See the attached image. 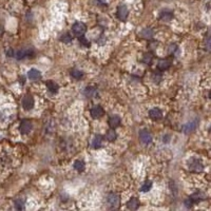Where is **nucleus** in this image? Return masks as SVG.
Listing matches in <instances>:
<instances>
[{
	"label": "nucleus",
	"mask_w": 211,
	"mask_h": 211,
	"mask_svg": "<svg viewBox=\"0 0 211 211\" xmlns=\"http://www.w3.org/2000/svg\"><path fill=\"white\" fill-rule=\"evenodd\" d=\"M86 31H87L86 25L83 23V22H80V21H76V22L72 26V32H73L77 37H81V36H83Z\"/></svg>",
	"instance_id": "1"
},
{
	"label": "nucleus",
	"mask_w": 211,
	"mask_h": 211,
	"mask_svg": "<svg viewBox=\"0 0 211 211\" xmlns=\"http://www.w3.org/2000/svg\"><path fill=\"white\" fill-rule=\"evenodd\" d=\"M189 169L191 171H194V172H201V171L204 170V166L201 163L200 159L197 158H190L188 162Z\"/></svg>",
	"instance_id": "2"
},
{
	"label": "nucleus",
	"mask_w": 211,
	"mask_h": 211,
	"mask_svg": "<svg viewBox=\"0 0 211 211\" xmlns=\"http://www.w3.org/2000/svg\"><path fill=\"white\" fill-rule=\"evenodd\" d=\"M107 203L111 208H117L120 205V197L116 193H110L107 197Z\"/></svg>",
	"instance_id": "3"
},
{
	"label": "nucleus",
	"mask_w": 211,
	"mask_h": 211,
	"mask_svg": "<svg viewBox=\"0 0 211 211\" xmlns=\"http://www.w3.org/2000/svg\"><path fill=\"white\" fill-rule=\"evenodd\" d=\"M128 14H129V10L128 8H127V5L125 4L119 5L118 9H117V17L122 21H126L127 18H128Z\"/></svg>",
	"instance_id": "4"
},
{
	"label": "nucleus",
	"mask_w": 211,
	"mask_h": 211,
	"mask_svg": "<svg viewBox=\"0 0 211 211\" xmlns=\"http://www.w3.org/2000/svg\"><path fill=\"white\" fill-rule=\"evenodd\" d=\"M22 107L26 110H32L34 108V98L31 95H26L22 98Z\"/></svg>",
	"instance_id": "5"
},
{
	"label": "nucleus",
	"mask_w": 211,
	"mask_h": 211,
	"mask_svg": "<svg viewBox=\"0 0 211 211\" xmlns=\"http://www.w3.org/2000/svg\"><path fill=\"white\" fill-rule=\"evenodd\" d=\"M140 140L141 144L148 145L152 141V136L147 130H143V131L140 132Z\"/></svg>",
	"instance_id": "6"
},
{
	"label": "nucleus",
	"mask_w": 211,
	"mask_h": 211,
	"mask_svg": "<svg viewBox=\"0 0 211 211\" xmlns=\"http://www.w3.org/2000/svg\"><path fill=\"white\" fill-rule=\"evenodd\" d=\"M32 130V123L29 120H22L20 123V132L22 134H28Z\"/></svg>",
	"instance_id": "7"
},
{
	"label": "nucleus",
	"mask_w": 211,
	"mask_h": 211,
	"mask_svg": "<svg viewBox=\"0 0 211 211\" xmlns=\"http://www.w3.org/2000/svg\"><path fill=\"white\" fill-rule=\"evenodd\" d=\"M104 113H105V111L100 105H94V107L91 109V115L93 118H99V117H101L104 115Z\"/></svg>",
	"instance_id": "8"
},
{
	"label": "nucleus",
	"mask_w": 211,
	"mask_h": 211,
	"mask_svg": "<svg viewBox=\"0 0 211 211\" xmlns=\"http://www.w3.org/2000/svg\"><path fill=\"white\" fill-rule=\"evenodd\" d=\"M197 122H190L188 123H186L185 126H184L183 128V132L185 134H190L192 133L195 129H197Z\"/></svg>",
	"instance_id": "9"
},
{
	"label": "nucleus",
	"mask_w": 211,
	"mask_h": 211,
	"mask_svg": "<svg viewBox=\"0 0 211 211\" xmlns=\"http://www.w3.org/2000/svg\"><path fill=\"white\" fill-rule=\"evenodd\" d=\"M149 116L154 120L161 119L163 117V112L161 109H158V108H153V109L149 111Z\"/></svg>",
	"instance_id": "10"
},
{
	"label": "nucleus",
	"mask_w": 211,
	"mask_h": 211,
	"mask_svg": "<svg viewBox=\"0 0 211 211\" xmlns=\"http://www.w3.org/2000/svg\"><path fill=\"white\" fill-rule=\"evenodd\" d=\"M28 76H29V78L31 80L37 81V80H39L41 78V73L38 70H36V69H32V70L29 71Z\"/></svg>",
	"instance_id": "11"
},
{
	"label": "nucleus",
	"mask_w": 211,
	"mask_h": 211,
	"mask_svg": "<svg viewBox=\"0 0 211 211\" xmlns=\"http://www.w3.org/2000/svg\"><path fill=\"white\" fill-rule=\"evenodd\" d=\"M190 198H191L193 203H197V202H200V201H202V200H205V198H206V195H205L204 192L197 191V192H194V193H192V194H191V197H190Z\"/></svg>",
	"instance_id": "12"
},
{
	"label": "nucleus",
	"mask_w": 211,
	"mask_h": 211,
	"mask_svg": "<svg viewBox=\"0 0 211 211\" xmlns=\"http://www.w3.org/2000/svg\"><path fill=\"white\" fill-rule=\"evenodd\" d=\"M120 122H122V120H120V117L118 115H113L112 117H110L109 119V126L114 129L120 125Z\"/></svg>",
	"instance_id": "13"
},
{
	"label": "nucleus",
	"mask_w": 211,
	"mask_h": 211,
	"mask_svg": "<svg viewBox=\"0 0 211 211\" xmlns=\"http://www.w3.org/2000/svg\"><path fill=\"white\" fill-rule=\"evenodd\" d=\"M47 87H48V89H49V91L51 93H53V94H56L59 90L58 84H57L56 83H54V81H52V80L47 81Z\"/></svg>",
	"instance_id": "14"
},
{
	"label": "nucleus",
	"mask_w": 211,
	"mask_h": 211,
	"mask_svg": "<svg viewBox=\"0 0 211 211\" xmlns=\"http://www.w3.org/2000/svg\"><path fill=\"white\" fill-rule=\"evenodd\" d=\"M127 207H128L130 210L137 209V208L140 207V201H138L137 198H135V197L131 198V200L128 202V204H127Z\"/></svg>",
	"instance_id": "15"
},
{
	"label": "nucleus",
	"mask_w": 211,
	"mask_h": 211,
	"mask_svg": "<svg viewBox=\"0 0 211 211\" xmlns=\"http://www.w3.org/2000/svg\"><path fill=\"white\" fill-rule=\"evenodd\" d=\"M102 145V136L101 135H95V137L92 140V147L94 149H98Z\"/></svg>",
	"instance_id": "16"
},
{
	"label": "nucleus",
	"mask_w": 211,
	"mask_h": 211,
	"mask_svg": "<svg viewBox=\"0 0 211 211\" xmlns=\"http://www.w3.org/2000/svg\"><path fill=\"white\" fill-rule=\"evenodd\" d=\"M171 66V61L168 59H163L161 61H158V65H157V68L159 70H166V69H168L169 67Z\"/></svg>",
	"instance_id": "17"
},
{
	"label": "nucleus",
	"mask_w": 211,
	"mask_h": 211,
	"mask_svg": "<svg viewBox=\"0 0 211 211\" xmlns=\"http://www.w3.org/2000/svg\"><path fill=\"white\" fill-rule=\"evenodd\" d=\"M173 17V15L171 12L169 11H163L161 14H159V18H161L162 20H165V21H169L171 20Z\"/></svg>",
	"instance_id": "18"
},
{
	"label": "nucleus",
	"mask_w": 211,
	"mask_h": 211,
	"mask_svg": "<svg viewBox=\"0 0 211 211\" xmlns=\"http://www.w3.org/2000/svg\"><path fill=\"white\" fill-rule=\"evenodd\" d=\"M83 95L86 96V97H88V98L93 97V96L95 95V89L93 88V87H88V88L84 89Z\"/></svg>",
	"instance_id": "19"
},
{
	"label": "nucleus",
	"mask_w": 211,
	"mask_h": 211,
	"mask_svg": "<svg viewBox=\"0 0 211 211\" xmlns=\"http://www.w3.org/2000/svg\"><path fill=\"white\" fill-rule=\"evenodd\" d=\"M153 34H154V32L151 29H145L140 32V36L144 38H151L153 37Z\"/></svg>",
	"instance_id": "20"
},
{
	"label": "nucleus",
	"mask_w": 211,
	"mask_h": 211,
	"mask_svg": "<svg viewBox=\"0 0 211 211\" xmlns=\"http://www.w3.org/2000/svg\"><path fill=\"white\" fill-rule=\"evenodd\" d=\"M71 76L75 78V79H81L83 76V72L77 70V69H73V70L71 71Z\"/></svg>",
	"instance_id": "21"
},
{
	"label": "nucleus",
	"mask_w": 211,
	"mask_h": 211,
	"mask_svg": "<svg viewBox=\"0 0 211 211\" xmlns=\"http://www.w3.org/2000/svg\"><path fill=\"white\" fill-rule=\"evenodd\" d=\"M105 138L109 141H113L116 140V132L114 130H109L105 133Z\"/></svg>",
	"instance_id": "22"
},
{
	"label": "nucleus",
	"mask_w": 211,
	"mask_h": 211,
	"mask_svg": "<svg viewBox=\"0 0 211 211\" xmlns=\"http://www.w3.org/2000/svg\"><path fill=\"white\" fill-rule=\"evenodd\" d=\"M151 187H152V182H151V180H147V182H145L143 184V186L140 187V191L148 192L150 189H151Z\"/></svg>",
	"instance_id": "23"
},
{
	"label": "nucleus",
	"mask_w": 211,
	"mask_h": 211,
	"mask_svg": "<svg viewBox=\"0 0 211 211\" xmlns=\"http://www.w3.org/2000/svg\"><path fill=\"white\" fill-rule=\"evenodd\" d=\"M26 207V203L23 200H21V198H19V200L15 201V208L18 210H23Z\"/></svg>",
	"instance_id": "24"
},
{
	"label": "nucleus",
	"mask_w": 211,
	"mask_h": 211,
	"mask_svg": "<svg viewBox=\"0 0 211 211\" xmlns=\"http://www.w3.org/2000/svg\"><path fill=\"white\" fill-rule=\"evenodd\" d=\"M59 39L62 42H65V43H70V42L72 41V37H71V35L69 34V33H63V34L60 36Z\"/></svg>",
	"instance_id": "25"
},
{
	"label": "nucleus",
	"mask_w": 211,
	"mask_h": 211,
	"mask_svg": "<svg viewBox=\"0 0 211 211\" xmlns=\"http://www.w3.org/2000/svg\"><path fill=\"white\" fill-rule=\"evenodd\" d=\"M74 168L77 171H83L84 170V163L83 161H76L74 163Z\"/></svg>",
	"instance_id": "26"
},
{
	"label": "nucleus",
	"mask_w": 211,
	"mask_h": 211,
	"mask_svg": "<svg viewBox=\"0 0 211 211\" xmlns=\"http://www.w3.org/2000/svg\"><path fill=\"white\" fill-rule=\"evenodd\" d=\"M152 79H153V81H155V83H159V81L162 80L161 72H154V74H153V76H152Z\"/></svg>",
	"instance_id": "27"
},
{
	"label": "nucleus",
	"mask_w": 211,
	"mask_h": 211,
	"mask_svg": "<svg viewBox=\"0 0 211 211\" xmlns=\"http://www.w3.org/2000/svg\"><path fill=\"white\" fill-rule=\"evenodd\" d=\"M78 38H79V41H80V43L83 44V46L89 47V42H88V40H87L86 38L83 37V36H81V37H78Z\"/></svg>",
	"instance_id": "28"
},
{
	"label": "nucleus",
	"mask_w": 211,
	"mask_h": 211,
	"mask_svg": "<svg viewBox=\"0 0 211 211\" xmlns=\"http://www.w3.org/2000/svg\"><path fill=\"white\" fill-rule=\"evenodd\" d=\"M151 58H152V56L150 55V54H146V55H144V60H143V61L145 63H150V61H151Z\"/></svg>",
	"instance_id": "29"
},
{
	"label": "nucleus",
	"mask_w": 211,
	"mask_h": 211,
	"mask_svg": "<svg viewBox=\"0 0 211 211\" xmlns=\"http://www.w3.org/2000/svg\"><path fill=\"white\" fill-rule=\"evenodd\" d=\"M193 204H194V203H193V202H192V200H191V198H190V197L188 198V200H186V201H185V206H186L187 208H191V207H192V205H193Z\"/></svg>",
	"instance_id": "30"
},
{
	"label": "nucleus",
	"mask_w": 211,
	"mask_h": 211,
	"mask_svg": "<svg viewBox=\"0 0 211 211\" xmlns=\"http://www.w3.org/2000/svg\"><path fill=\"white\" fill-rule=\"evenodd\" d=\"M14 54H15V51H13L12 49H9L7 51V55L8 56H14Z\"/></svg>",
	"instance_id": "31"
},
{
	"label": "nucleus",
	"mask_w": 211,
	"mask_h": 211,
	"mask_svg": "<svg viewBox=\"0 0 211 211\" xmlns=\"http://www.w3.org/2000/svg\"><path fill=\"white\" fill-rule=\"evenodd\" d=\"M170 140V135H165V137H164V141L165 143H168V141Z\"/></svg>",
	"instance_id": "32"
}]
</instances>
